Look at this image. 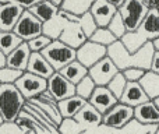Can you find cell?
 I'll return each instance as SVG.
<instances>
[{"label":"cell","mask_w":159,"mask_h":134,"mask_svg":"<svg viewBox=\"0 0 159 134\" xmlns=\"http://www.w3.org/2000/svg\"><path fill=\"white\" fill-rule=\"evenodd\" d=\"M157 52L154 42H148L137 52H130L121 41H116L107 48V56L112 58L119 70L123 71L129 67H141L145 70H151L152 59Z\"/></svg>","instance_id":"1"},{"label":"cell","mask_w":159,"mask_h":134,"mask_svg":"<svg viewBox=\"0 0 159 134\" xmlns=\"http://www.w3.org/2000/svg\"><path fill=\"white\" fill-rule=\"evenodd\" d=\"M159 38V8H149L145 20L135 31H130L120 39L130 52H137L148 42Z\"/></svg>","instance_id":"2"},{"label":"cell","mask_w":159,"mask_h":134,"mask_svg":"<svg viewBox=\"0 0 159 134\" xmlns=\"http://www.w3.org/2000/svg\"><path fill=\"white\" fill-rule=\"evenodd\" d=\"M27 99L24 98L16 84H0V120L2 122H16L24 106Z\"/></svg>","instance_id":"3"},{"label":"cell","mask_w":159,"mask_h":134,"mask_svg":"<svg viewBox=\"0 0 159 134\" xmlns=\"http://www.w3.org/2000/svg\"><path fill=\"white\" fill-rule=\"evenodd\" d=\"M43 56L49 60L56 71H60L69 63L77 60V49L64 44L60 39H55L52 44L43 50Z\"/></svg>","instance_id":"4"},{"label":"cell","mask_w":159,"mask_h":134,"mask_svg":"<svg viewBox=\"0 0 159 134\" xmlns=\"http://www.w3.org/2000/svg\"><path fill=\"white\" fill-rule=\"evenodd\" d=\"M149 7L145 4L144 0H126L119 7L123 21L127 25V31H135L141 25V22L145 20Z\"/></svg>","instance_id":"5"},{"label":"cell","mask_w":159,"mask_h":134,"mask_svg":"<svg viewBox=\"0 0 159 134\" xmlns=\"http://www.w3.org/2000/svg\"><path fill=\"white\" fill-rule=\"evenodd\" d=\"M16 85L28 102L30 99L39 96L42 92H45L48 90V78L32 74L30 71H24V74L20 77Z\"/></svg>","instance_id":"6"},{"label":"cell","mask_w":159,"mask_h":134,"mask_svg":"<svg viewBox=\"0 0 159 134\" xmlns=\"http://www.w3.org/2000/svg\"><path fill=\"white\" fill-rule=\"evenodd\" d=\"M14 32L24 42H28L43 34V22L38 17L34 16L30 10H25L21 18H20V21L17 22Z\"/></svg>","instance_id":"7"},{"label":"cell","mask_w":159,"mask_h":134,"mask_svg":"<svg viewBox=\"0 0 159 134\" xmlns=\"http://www.w3.org/2000/svg\"><path fill=\"white\" fill-rule=\"evenodd\" d=\"M105 56H107V46L96 44L91 39H88L84 45H81L77 49V60L88 68H91L93 64L102 60Z\"/></svg>","instance_id":"8"},{"label":"cell","mask_w":159,"mask_h":134,"mask_svg":"<svg viewBox=\"0 0 159 134\" xmlns=\"http://www.w3.org/2000/svg\"><path fill=\"white\" fill-rule=\"evenodd\" d=\"M119 67L116 66V63L112 60L110 56H105L102 60H99L96 64H93L89 68V76L93 78V81L96 82V85L101 87H107L112 78L119 73Z\"/></svg>","instance_id":"9"},{"label":"cell","mask_w":159,"mask_h":134,"mask_svg":"<svg viewBox=\"0 0 159 134\" xmlns=\"http://www.w3.org/2000/svg\"><path fill=\"white\" fill-rule=\"evenodd\" d=\"M131 119H134V108L119 102L103 115V124L119 130L123 129Z\"/></svg>","instance_id":"10"},{"label":"cell","mask_w":159,"mask_h":134,"mask_svg":"<svg viewBox=\"0 0 159 134\" xmlns=\"http://www.w3.org/2000/svg\"><path fill=\"white\" fill-rule=\"evenodd\" d=\"M30 104H32L35 108H38L42 113H45L46 116H49L56 124H60L63 120V116L59 109V102L55 99V96L49 92V90H46L45 92H42L39 96L30 99Z\"/></svg>","instance_id":"11"},{"label":"cell","mask_w":159,"mask_h":134,"mask_svg":"<svg viewBox=\"0 0 159 134\" xmlns=\"http://www.w3.org/2000/svg\"><path fill=\"white\" fill-rule=\"evenodd\" d=\"M48 90L57 102L70 98L73 95H77L75 84L69 81L60 71H56L50 78H48Z\"/></svg>","instance_id":"12"},{"label":"cell","mask_w":159,"mask_h":134,"mask_svg":"<svg viewBox=\"0 0 159 134\" xmlns=\"http://www.w3.org/2000/svg\"><path fill=\"white\" fill-rule=\"evenodd\" d=\"M25 8L18 3L0 4V31H14Z\"/></svg>","instance_id":"13"},{"label":"cell","mask_w":159,"mask_h":134,"mask_svg":"<svg viewBox=\"0 0 159 134\" xmlns=\"http://www.w3.org/2000/svg\"><path fill=\"white\" fill-rule=\"evenodd\" d=\"M89 11L92 13L98 27H107L113 17L119 13V7L107 0H95Z\"/></svg>","instance_id":"14"},{"label":"cell","mask_w":159,"mask_h":134,"mask_svg":"<svg viewBox=\"0 0 159 134\" xmlns=\"http://www.w3.org/2000/svg\"><path fill=\"white\" fill-rule=\"evenodd\" d=\"M88 102H91L102 115H105V113L109 112V110L112 109L116 104H119L120 101L116 98L115 94L107 87H101V85H98Z\"/></svg>","instance_id":"15"},{"label":"cell","mask_w":159,"mask_h":134,"mask_svg":"<svg viewBox=\"0 0 159 134\" xmlns=\"http://www.w3.org/2000/svg\"><path fill=\"white\" fill-rule=\"evenodd\" d=\"M148 101H152V99L148 96V94L145 92L140 82H129L126 91L120 98L121 104H126L131 108H137Z\"/></svg>","instance_id":"16"},{"label":"cell","mask_w":159,"mask_h":134,"mask_svg":"<svg viewBox=\"0 0 159 134\" xmlns=\"http://www.w3.org/2000/svg\"><path fill=\"white\" fill-rule=\"evenodd\" d=\"M59 39L63 41L64 44H67V45H70V46L78 49V48L81 46V45H84L89 38H88L87 34L84 32L82 27L80 25V22L69 21L66 24V27H64L63 32H61V35H60Z\"/></svg>","instance_id":"17"},{"label":"cell","mask_w":159,"mask_h":134,"mask_svg":"<svg viewBox=\"0 0 159 134\" xmlns=\"http://www.w3.org/2000/svg\"><path fill=\"white\" fill-rule=\"evenodd\" d=\"M27 71L36 76H41L43 78H50L53 74L56 73V70L53 66L49 63L46 58L43 56L42 52H32L30 58V63H28Z\"/></svg>","instance_id":"18"},{"label":"cell","mask_w":159,"mask_h":134,"mask_svg":"<svg viewBox=\"0 0 159 134\" xmlns=\"http://www.w3.org/2000/svg\"><path fill=\"white\" fill-rule=\"evenodd\" d=\"M31 53H32V50H31L28 42H22L17 49H14L10 55H7V66L17 68V70L27 71Z\"/></svg>","instance_id":"19"},{"label":"cell","mask_w":159,"mask_h":134,"mask_svg":"<svg viewBox=\"0 0 159 134\" xmlns=\"http://www.w3.org/2000/svg\"><path fill=\"white\" fill-rule=\"evenodd\" d=\"M75 119H77L85 129L101 126V124L103 123V115H102L91 102H87V104L84 105V108L75 115Z\"/></svg>","instance_id":"20"},{"label":"cell","mask_w":159,"mask_h":134,"mask_svg":"<svg viewBox=\"0 0 159 134\" xmlns=\"http://www.w3.org/2000/svg\"><path fill=\"white\" fill-rule=\"evenodd\" d=\"M134 118L143 123L159 124V108L154 101H148L134 108Z\"/></svg>","instance_id":"21"},{"label":"cell","mask_w":159,"mask_h":134,"mask_svg":"<svg viewBox=\"0 0 159 134\" xmlns=\"http://www.w3.org/2000/svg\"><path fill=\"white\" fill-rule=\"evenodd\" d=\"M87 102V99L81 98V96L73 95L70 98L63 99V101H59V109H60L63 118H75V115L84 108Z\"/></svg>","instance_id":"22"},{"label":"cell","mask_w":159,"mask_h":134,"mask_svg":"<svg viewBox=\"0 0 159 134\" xmlns=\"http://www.w3.org/2000/svg\"><path fill=\"white\" fill-rule=\"evenodd\" d=\"M30 11L35 17H38V18L45 24V22L50 21L52 18H55V17L57 16L59 11H60V7H57V6L53 4V3L49 2V0H43V2L35 4L34 7H31Z\"/></svg>","instance_id":"23"},{"label":"cell","mask_w":159,"mask_h":134,"mask_svg":"<svg viewBox=\"0 0 159 134\" xmlns=\"http://www.w3.org/2000/svg\"><path fill=\"white\" fill-rule=\"evenodd\" d=\"M60 73L66 77L69 81H71L73 84L77 85L84 77H87L89 74V68L85 67L82 63H80L78 60H74L71 63H69L66 67H63L60 70Z\"/></svg>","instance_id":"24"},{"label":"cell","mask_w":159,"mask_h":134,"mask_svg":"<svg viewBox=\"0 0 159 134\" xmlns=\"http://www.w3.org/2000/svg\"><path fill=\"white\" fill-rule=\"evenodd\" d=\"M67 22H69V20L64 18V17L60 16V14H57L55 18H52L50 21H48L43 24V34L49 36L50 39H53V41H55V39H59Z\"/></svg>","instance_id":"25"},{"label":"cell","mask_w":159,"mask_h":134,"mask_svg":"<svg viewBox=\"0 0 159 134\" xmlns=\"http://www.w3.org/2000/svg\"><path fill=\"white\" fill-rule=\"evenodd\" d=\"M140 84L148 94V96L154 101L155 98L159 96V74L152 70H147L145 76L141 78Z\"/></svg>","instance_id":"26"},{"label":"cell","mask_w":159,"mask_h":134,"mask_svg":"<svg viewBox=\"0 0 159 134\" xmlns=\"http://www.w3.org/2000/svg\"><path fill=\"white\" fill-rule=\"evenodd\" d=\"M22 42L24 41L14 31H0V50L6 55H10Z\"/></svg>","instance_id":"27"},{"label":"cell","mask_w":159,"mask_h":134,"mask_svg":"<svg viewBox=\"0 0 159 134\" xmlns=\"http://www.w3.org/2000/svg\"><path fill=\"white\" fill-rule=\"evenodd\" d=\"M159 124H148V123H143L138 119H131L126 126L123 127V132H126L127 134H155L158 130Z\"/></svg>","instance_id":"28"},{"label":"cell","mask_w":159,"mask_h":134,"mask_svg":"<svg viewBox=\"0 0 159 134\" xmlns=\"http://www.w3.org/2000/svg\"><path fill=\"white\" fill-rule=\"evenodd\" d=\"M93 2L95 0H64L63 6H61V10L82 16V14L88 13L91 10Z\"/></svg>","instance_id":"29"},{"label":"cell","mask_w":159,"mask_h":134,"mask_svg":"<svg viewBox=\"0 0 159 134\" xmlns=\"http://www.w3.org/2000/svg\"><path fill=\"white\" fill-rule=\"evenodd\" d=\"M91 41L96 42V44H101L103 46L109 48L110 45H113L116 41H120V39L116 38V35L109 30L107 27H98V30L93 32V35L91 36Z\"/></svg>","instance_id":"30"},{"label":"cell","mask_w":159,"mask_h":134,"mask_svg":"<svg viewBox=\"0 0 159 134\" xmlns=\"http://www.w3.org/2000/svg\"><path fill=\"white\" fill-rule=\"evenodd\" d=\"M96 82L93 81V78L88 74L87 77H84V78L81 80V81L78 82L77 85H75V90H77V95L81 96V98L87 99V101H89V98L92 96L93 91L96 90Z\"/></svg>","instance_id":"31"},{"label":"cell","mask_w":159,"mask_h":134,"mask_svg":"<svg viewBox=\"0 0 159 134\" xmlns=\"http://www.w3.org/2000/svg\"><path fill=\"white\" fill-rule=\"evenodd\" d=\"M85 130L87 129L75 118H63L61 123L59 124V133L60 134H81Z\"/></svg>","instance_id":"32"},{"label":"cell","mask_w":159,"mask_h":134,"mask_svg":"<svg viewBox=\"0 0 159 134\" xmlns=\"http://www.w3.org/2000/svg\"><path fill=\"white\" fill-rule=\"evenodd\" d=\"M127 84H129V81H127V78L124 77L123 71H119L112 78V81L107 84V88H109V90L115 94L116 98L120 101L121 95L124 94V91H126V88H127Z\"/></svg>","instance_id":"33"},{"label":"cell","mask_w":159,"mask_h":134,"mask_svg":"<svg viewBox=\"0 0 159 134\" xmlns=\"http://www.w3.org/2000/svg\"><path fill=\"white\" fill-rule=\"evenodd\" d=\"M22 74H24L22 70H17L8 66L3 67L0 68V84H16Z\"/></svg>","instance_id":"34"},{"label":"cell","mask_w":159,"mask_h":134,"mask_svg":"<svg viewBox=\"0 0 159 134\" xmlns=\"http://www.w3.org/2000/svg\"><path fill=\"white\" fill-rule=\"evenodd\" d=\"M107 28L115 34L117 39H123V36L129 32V31H127V25H126V22L123 21V18H121L120 13H117L113 17V20L110 21V24L107 25Z\"/></svg>","instance_id":"35"},{"label":"cell","mask_w":159,"mask_h":134,"mask_svg":"<svg viewBox=\"0 0 159 134\" xmlns=\"http://www.w3.org/2000/svg\"><path fill=\"white\" fill-rule=\"evenodd\" d=\"M80 25L82 27V30H84V32L87 34L88 38H91V36L93 35V32L98 30V24H96V21H95V18H93V16H92L91 11L82 14L81 21H80Z\"/></svg>","instance_id":"36"},{"label":"cell","mask_w":159,"mask_h":134,"mask_svg":"<svg viewBox=\"0 0 159 134\" xmlns=\"http://www.w3.org/2000/svg\"><path fill=\"white\" fill-rule=\"evenodd\" d=\"M52 41L53 39H50L48 35L42 34V35H39V36H36V38L28 41V45H30V48H31L32 52H43V50L52 44Z\"/></svg>","instance_id":"37"},{"label":"cell","mask_w":159,"mask_h":134,"mask_svg":"<svg viewBox=\"0 0 159 134\" xmlns=\"http://www.w3.org/2000/svg\"><path fill=\"white\" fill-rule=\"evenodd\" d=\"M0 134H28L25 129H22L18 122H2L0 123Z\"/></svg>","instance_id":"38"},{"label":"cell","mask_w":159,"mask_h":134,"mask_svg":"<svg viewBox=\"0 0 159 134\" xmlns=\"http://www.w3.org/2000/svg\"><path fill=\"white\" fill-rule=\"evenodd\" d=\"M145 73H147V70L141 67H129L126 70H123L124 77L127 78L129 82H140L141 78L145 76Z\"/></svg>","instance_id":"39"},{"label":"cell","mask_w":159,"mask_h":134,"mask_svg":"<svg viewBox=\"0 0 159 134\" xmlns=\"http://www.w3.org/2000/svg\"><path fill=\"white\" fill-rule=\"evenodd\" d=\"M113 129L106 124L102 123L101 126H96V127H91V129H87L85 132H82L81 134H112Z\"/></svg>","instance_id":"40"},{"label":"cell","mask_w":159,"mask_h":134,"mask_svg":"<svg viewBox=\"0 0 159 134\" xmlns=\"http://www.w3.org/2000/svg\"><path fill=\"white\" fill-rule=\"evenodd\" d=\"M13 2L18 3L20 6H22V7L25 8V10H30L31 7H34L35 4H38V3L43 2V0H13Z\"/></svg>","instance_id":"41"},{"label":"cell","mask_w":159,"mask_h":134,"mask_svg":"<svg viewBox=\"0 0 159 134\" xmlns=\"http://www.w3.org/2000/svg\"><path fill=\"white\" fill-rule=\"evenodd\" d=\"M151 70L159 74V50H157L152 59V64H151Z\"/></svg>","instance_id":"42"},{"label":"cell","mask_w":159,"mask_h":134,"mask_svg":"<svg viewBox=\"0 0 159 134\" xmlns=\"http://www.w3.org/2000/svg\"><path fill=\"white\" fill-rule=\"evenodd\" d=\"M7 67V55L0 50V68Z\"/></svg>","instance_id":"43"},{"label":"cell","mask_w":159,"mask_h":134,"mask_svg":"<svg viewBox=\"0 0 159 134\" xmlns=\"http://www.w3.org/2000/svg\"><path fill=\"white\" fill-rule=\"evenodd\" d=\"M149 8H159V0H144Z\"/></svg>","instance_id":"44"},{"label":"cell","mask_w":159,"mask_h":134,"mask_svg":"<svg viewBox=\"0 0 159 134\" xmlns=\"http://www.w3.org/2000/svg\"><path fill=\"white\" fill-rule=\"evenodd\" d=\"M107 2H110L112 4H115L116 7H120V6L123 4V3L126 2V0H107Z\"/></svg>","instance_id":"45"},{"label":"cell","mask_w":159,"mask_h":134,"mask_svg":"<svg viewBox=\"0 0 159 134\" xmlns=\"http://www.w3.org/2000/svg\"><path fill=\"white\" fill-rule=\"evenodd\" d=\"M49 2H52L53 4H56V6H57V7H60V8H61V6H63L64 0H49Z\"/></svg>","instance_id":"46"},{"label":"cell","mask_w":159,"mask_h":134,"mask_svg":"<svg viewBox=\"0 0 159 134\" xmlns=\"http://www.w3.org/2000/svg\"><path fill=\"white\" fill-rule=\"evenodd\" d=\"M112 134H127L126 132H123V130H121V129H113V133Z\"/></svg>","instance_id":"47"},{"label":"cell","mask_w":159,"mask_h":134,"mask_svg":"<svg viewBox=\"0 0 159 134\" xmlns=\"http://www.w3.org/2000/svg\"><path fill=\"white\" fill-rule=\"evenodd\" d=\"M154 45H155V49L159 50V38H158V39H155V41H154Z\"/></svg>","instance_id":"48"},{"label":"cell","mask_w":159,"mask_h":134,"mask_svg":"<svg viewBox=\"0 0 159 134\" xmlns=\"http://www.w3.org/2000/svg\"><path fill=\"white\" fill-rule=\"evenodd\" d=\"M154 102L157 104V106L159 108V96H158V98H155V99H154Z\"/></svg>","instance_id":"49"},{"label":"cell","mask_w":159,"mask_h":134,"mask_svg":"<svg viewBox=\"0 0 159 134\" xmlns=\"http://www.w3.org/2000/svg\"><path fill=\"white\" fill-rule=\"evenodd\" d=\"M155 134H159V126H158V130H157V133H155Z\"/></svg>","instance_id":"50"},{"label":"cell","mask_w":159,"mask_h":134,"mask_svg":"<svg viewBox=\"0 0 159 134\" xmlns=\"http://www.w3.org/2000/svg\"><path fill=\"white\" fill-rule=\"evenodd\" d=\"M28 134H35V133H34V132H30V133H28Z\"/></svg>","instance_id":"51"}]
</instances>
